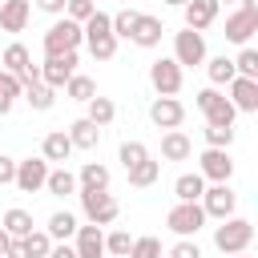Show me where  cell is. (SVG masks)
<instances>
[{"label": "cell", "instance_id": "obj_1", "mask_svg": "<svg viewBox=\"0 0 258 258\" xmlns=\"http://www.w3.org/2000/svg\"><path fill=\"white\" fill-rule=\"evenodd\" d=\"M81 32H85V48L97 56V60H113L117 56V36H113V24H109V12H93L85 24H81Z\"/></svg>", "mask_w": 258, "mask_h": 258}, {"label": "cell", "instance_id": "obj_2", "mask_svg": "<svg viewBox=\"0 0 258 258\" xmlns=\"http://www.w3.org/2000/svg\"><path fill=\"white\" fill-rule=\"evenodd\" d=\"M250 242H254V222L242 214H230L214 226V246L222 254H242V250H250Z\"/></svg>", "mask_w": 258, "mask_h": 258}, {"label": "cell", "instance_id": "obj_3", "mask_svg": "<svg viewBox=\"0 0 258 258\" xmlns=\"http://www.w3.org/2000/svg\"><path fill=\"white\" fill-rule=\"evenodd\" d=\"M81 44H85V32H81V24H77V20H69V16H56V20L48 24V32L40 36L44 56H56V52H77Z\"/></svg>", "mask_w": 258, "mask_h": 258}, {"label": "cell", "instance_id": "obj_4", "mask_svg": "<svg viewBox=\"0 0 258 258\" xmlns=\"http://www.w3.org/2000/svg\"><path fill=\"white\" fill-rule=\"evenodd\" d=\"M77 198H81L85 222H93V226H113L117 214H121V206H117V198L109 189H77Z\"/></svg>", "mask_w": 258, "mask_h": 258}, {"label": "cell", "instance_id": "obj_5", "mask_svg": "<svg viewBox=\"0 0 258 258\" xmlns=\"http://www.w3.org/2000/svg\"><path fill=\"white\" fill-rule=\"evenodd\" d=\"M194 105L202 109L206 125H234V117H238V109L230 105V97H226L222 89H214V85L198 89V93H194Z\"/></svg>", "mask_w": 258, "mask_h": 258}, {"label": "cell", "instance_id": "obj_6", "mask_svg": "<svg viewBox=\"0 0 258 258\" xmlns=\"http://www.w3.org/2000/svg\"><path fill=\"white\" fill-rule=\"evenodd\" d=\"M206 222H210V218H206L202 202H173V210L165 214V226H169L177 238H198V230H202Z\"/></svg>", "mask_w": 258, "mask_h": 258}, {"label": "cell", "instance_id": "obj_7", "mask_svg": "<svg viewBox=\"0 0 258 258\" xmlns=\"http://www.w3.org/2000/svg\"><path fill=\"white\" fill-rule=\"evenodd\" d=\"M258 32V0H238V12L226 16V40L230 44H250V36Z\"/></svg>", "mask_w": 258, "mask_h": 258}, {"label": "cell", "instance_id": "obj_8", "mask_svg": "<svg viewBox=\"0 0 258 258\" xmlns=\"http://www.w3.org/2000/svg\"><path fill=\"white\" fill-rule=\"evenodd\" d=\"M181 81H185V69L173 56H157L149 64V85H153L157 97H177L181 93Z\"/></svg>", "mask_w": 258, "mask_h": 258}, {"label": "cell", "instance_id": "obj_9", "mask_svg": "<svg viewBox=\"0 0 258 258\" xmlns=\"http://www.w3.org/2000/svg\"><path fill=\"white\" fill-rule=\"evenodd\" d=\"M202 210H206V218H214V222H222V218H230V214H238V194L230 189V181H210L206 189H202Z\"/></svg>", "mask_w": 258, "mask_h": 258}, {"label": "cell", "instance_id": "obj_10", "mask_svg": "<svg viewBox=\"0 0 258 258\" xmlns=\"http://www.w3.org/2000/svg\"><path fill=\"white\" fill-rule=\"evenodd\" d=\"M206 32H194V28H181V32H173V60L181 64V69H198V64H206Z\"/></svg>", "mask_w": 258, "mask_h": 258}, {"label": "cell", "instance_id": "obj_11", "mask_svg": "<svg viewBox=\"0 0 258 258\" xmlns=\"http://www.w3.org/2000/svg\"><path fill=\"white\" fill-rule=\"evenodd\" d=\"M0 69H4V73H12V77H20V85H32V81H40V64H32V52H28L20 40L4 48V56H0Z\"/></svg>", "mask_w": 258, "mask_h": 258}, {"label": "cell", "instance_id": "obj_12", "mask_svg": "<svg viewBox=\"0 0 258 258\" xmlns=\"http://www.w3.org/2000/svg\"><path fill=\"white\" fill-rule=\"evenodd\" d=\"M198 173H202L206 181H230V177H234V157H230V149L206 145V149L198 153Z\"/></svg>", "mask_w": 258, "mask_h": 258}, {"label": "cell", "instance_id": "obj_13", "mask_svg": "<svg viewBox=\"0 0 258 258\" xmlns=\"http://www.w3.org/2000/svg\"><path fill=\"white\" fill-rule=\"evenodd\" d=\"M48 161L44 157H24V161H16V177H12V185L20 189V194H40L44 189V181H48Z\"/></svg>", "mask_w": 258, "mask_h": 258}, {"label": "cell", "instance_id": "obj_14", "mask_svg": "<svg viewBox=\"0 0 258 258\" xmlns=\"http://www.w3.org/2000/svg\"><path fill=\"white\" fill-rule=\"evenodd\" d=\"M77 73V52H56V56H44L40 64V81L48 89H64V81Z\"/></svg>", "mask_w": 258, "mask_h": 258}, {"label": "cell", "instance_id": "obj_15", "mask_svg": "<svg viewBox=\"0 0 258 258\" xmlns=\"http://www.w3.org/2000/svg\"><path fill=\"white\" fill-rule=\"evenodd\" d=\"M149 121H153L157 129H181V121H185V105H181L177 97H153V105H149Z\"/></svg>", "mask_w": 258, "mask_h": 258}, {"label": "cell", "instance_id": "obj_16", "mask_svg": "<svg viewBox=\"0 0 258 258\" xmlns=\"http://www.w3.org/2000/svg\"><path fill=\"white\" fill-rule=\"evenodd\" d=\"M161 32H165L161 16L137 12V20H133V28H129V40H133L137 48H157V44H161Z\"/></svg>", "mask_w": 258, "mask_h": 258}, {"label": "cell", "instance_id": "obj_17", "mask_svg": "<svg viewBox=\"0 0 258 258\" xmlns=\"http://www.w3.org/2000/svg\"><path fill=\"white\" fill-rule=\"evenodd\" d=\"M218 12H222V4H218V0H185V4H181L185 28H194V32H206V28L218 20Z\"/></svg>", "mask_w": 258, "mask_h": 258}, {"label": "cell", "instance_id": "obj_18", "mask_svg": "<svg viewBox=\"0 0 258 258\" xmlns=\"http://www.w3.org/2000/svg\"><path fill=\"white\" fill-rule=\"evenodd\" d=\"M73 250H77V258H105V230L93 226V222L77 226V234H73Z\"/></svg>", "mask_w": 258, "mask_h": 258}, {"label": "cell", "instance_id": "obj_19", "mask_svg": "<svg viewBox=\"0 0 258 258\" xmlns=\"http://www.w3.org/2000/svg\"><path fill=\"white\" fill-rule=\"evenodd\" d=\"M226 89H230V105L238 113H258V81L254 77H234Z\"/></svg>", "mask_w": 258, "mask_h": 258}, {"label": "cell", "instance_id": "obj_20", "mask_svg": "<svg viewBox=\"0 0 258 258\" xmlns=\"http://www.w3.org/2000/svg\"><path fill=\"white\" fill-rule=\"evenodd\" d=\"M40 157L52 165H64L69 157H73V141H69V133L64 129H52V133H44V141H40Z\"/></svg>", "mask_w": 258, "mask_h": 258}, {"label": "cell", "instance_id": "obj_21", "mask_svg": "<svg viewBox=\"0 0 258 258\" xmlns=\"http://www.w3.org/2000/svg\"><path fill=\"white\" fill-rule=\"evenodd\" d=\"M194 157V141L181 129H165L161 133V161H189Z\"/></svg>", "mask_w": 258, "mask_h": 258}, {"label": "cell", "instance_id": "obj_22", "mask_svg": "<svg viewBox=\"0 0 258 258\" xmlns=\"http://www.w3.org/2000/svg\"><path fill=\"white\" fill-rule=\"evenodd\" d=\"M28 16H32L28 0H4L0 4V32H24Z\"/></svg>", "mask_w": 258, "mask_h": 258}, {"label": "cell", "instance_id": "obj_23", "mask_svg": "<svg viewBox=\"0 0 258 258\" xmlns=\"http://www.w3.org/2000/svg\"><path fill=\"white\" fill-rule=\"evenodd\" d=\"M69 141H73V149H97V141H101V129L89 121V117H77L69 129Z\"/></svg>", "mask_w": 258, "mask_h": 258}, {"label": "cell", "instance_id": "obj_24", "mask_svg": "<svg viewBox=\"0 0 258 258\" xmlns=\"http://www.w3.org/2000/svg\"><path fill=\"white\" fill-rule=\"evenodd\" d=\"M77 189H109V165L85 161L81 173H77Z\"/></svg>", "mask_w": 258, "mask_h": 258}, {"label": "cell", "instance_id": "obj_25", "mask_svg": "<svg viewBox=\"0 0 258 258\" xmlns=\"http://www.w3.org/2000/svg\"><path fill=\"white\" fill-rule=\"evenodd\" d=\"M206 77H210L214 89H222V85H230L238 73H234V60L222 52V56H206Z\"/></svg>", "mask_w": 258, "mask_h": 258}, {"label": "cell", "instance_id": "obj_26", "mask_svg": "<svg viewBox=\"0 0 258 258\" xmlns=\"http://www.w3.org/2000/svg\"><path fill=\"white\" fill-rule=\"evenodd\" d=\"M36 113H48L52 105H56V89H48L44 81H32V85H24V93H20Z\"/></svg>", "mask_w": 258, "mask_h": 258}, {"label": "cell", "instance_id": "obj_27", "mask_svg": "<svg viewBox=\"0 0 258 258\" xmlns=\"http://www.w3.org/2000/svg\"><path fill=\"white\" fill-rule=\"evenodd\" d=\"M125 173H129V185H133V189H145V185H153V181L161 177V161H153V157H145V161H137V165H129Z\"/></svg>", "mask_w": 258, "mask_h": 258}, {"label": "cell", "instance_id": "obj_28", "mask_svg": "<svg viewBox=\"0 0 258 258\" xmlns=\"http://www.w3.org/2000/svg\"><path fill=\"white\" fill-rule=\"evenodd\" d=\"M44 189H48L52 198H69V194H77V173H73V169H64V165H56V169H48Z\"/></svg>", "mask_w": 258, "mask_h": 258}, {"label": "cell", "instance_id": "obj_29", "mask_svg": "<svg viewBox=\"0 0 258 258\" xmlns=\"http://www.w3.org/2000/svg\"><path fill=\"white\" fill-rule=\"evenodd\" d=\"M202 189H206V177H202L198 169H194V173H177V181H173V198H177V202H198Z\"/></svg>", "mask_w": 258, "mask_h": 258}, {"label": "cell", "instance_id": "obj_30", "mask_svg": "<svg viewBox=\"0 0 258 258\" xmlns=\"http://www.w3.org/2000/svg\"><path fill=\"white\" fill-rule=\"evenodd\" d=\"M77 226H81V222H77L69 210H56V214L48 218V226H44V230H48V238H52V242H69V238L77 234Z\"/></svg>", "mask_w": 258, "mask_h": 258}, {"label": "cell", "instance_id": "obj_31", "mask_svg": "<svg viewBox=\"0 0 258 258\" xmlns=\"http://www.w3.org/2000/svg\"><path fill=\"white\" fill-rule=\"evenodd\" d=\"M64 97H73V101H93L97 97V81L93 77H85V73H73L69 81H64Z\"/></svg>", "mask_w": 258, "mask_h": 258}, {"label": "cell", "instance_id": "obj_32", "mask_svg": "<svg viewBox=\"0 0 258 258\" xmlns=\"http://www.w3.org/2000/svg\"><path fill=\"white\" fill-rule=\"evenodd\" d=\"M85 117H89L97 129H105V125L117 117V105H113L109 97H93V101H85Z\"/></svg>", "mask_w": 258, "mask_h": 258}, {"label": "cell", "instance_id": "obj_33", "mask_svg": "<svg viewBox=\"0 0 258 258\" xmlns=\"http://www.w3.org/2000/svg\"><path fill=\"white\" fill-rule=\"evenodd\" d=\"M0 226L8 230V238H24V234L32 230V214H28V210H20V206H12V210H4Z\"/></svg>", "mask_w": 258, "mask_h": 258}, {"label": "cell", "instance_id": "obj_34", "mask_svg": "<svg viewBox=\"0 0 258 258\" xmlns=\"http://www.w3.org/2000/svg\"><path fill=\"white\" fill-rule=\"evenodd\" d=\"M24 93V85H20V77H12V73H4L0 69V117H8L12 113V105H16V97Z\"/></svg>", "mask_w": 258, "mask_h": 258}, {"label": "cell", "instance_id": "obj_35", "mask_svg": "<svg viewBox=\"0 0 258 258\" xmlns=\"http://www.w3.org/2000/svg\"><path fill=\"white\" fill-rule=\"evenodd\" d=\"M129 246H133V234L129 230H109L105 234V258H129Z\"/></svg>", "mask_w": 258, "mask_h": 258}, {"label": "cell", "instance_id": "obj_36", "mask_svg": "<svg viewBox=\"0 0 258 258\" xmlns=\"http://www.w3.org/2000/svg\"><path fill=\"white\" fill-rule=\"evenodd\" d=\"M24 250H28V258H48V250H52V238H48V230H28L24 234Z\"/></svg>", "mask_w": 258, "mask_h": 258}, {"label": "cell", "instance_id": "obj_37", "mask_svg": "<svg viewBox=\"0 0 258 258\" xmlns=\"http://www.w3.org/2000/svg\"><path fill=\"white\" fill-rule=\"evenodd\" d=\"M129 258H161V238H157V234H141V238H133Z\"/></svg>", "mask_w": 258, "mask_h": 258}, {"label": "cell", "instance_id": "obj_38", "mask_svg": "<svg viewBox=\"0 0 258 258\" xmlns=\"http://www.w3.org/2000/svg\"><path fill=\"white\" fill-rule=\"evenodd\" d=\"M234 73H238V77H254V81H258V52H254L250 44H242V52L234 56Z\"/></svg>", "mask_w": 258, "mask_h": 258}, {"label": "cell", "instance_id": "obj_39", "mask_svg": "<svg viewBox=\"0 0 258 258\" xmlns=\"http://www.w3.org/2000/svg\"><path fill=\"white\" fill-rule=\"evenodd\" d=\"M149 157V149H145V141H121V149H117V161L129 169V165H137V161H145Z\"/></svg>", "mask_w": 258, "mask_h": 258}, {"label": "cell", "instance_id": "obj_40", "mask_svg": "<svg viewBox=\"0 0 258 258\" xmlns=\"http://www.w3.org/2000/svg\"><path fill=\"white\" fill-rule=\"evenodd\" d=\"M206 145L230 149V145H234V125H206Z\"/></svg>", "mask_w": 258, "mask_h": 258}, {"label": "cell", "instance_id": "obj_41", "mask_svg": "<svg viewBox=\"0 0 258 258\" xmlns=\"http://www.w3.org/2000/svg\"><path fill=\"white\" fill-rule=\"evenodd\" d=\"M133 20H137V12H133V8H121V12H113V16H109V24H113V36H117V40H129V28H133Z\"/></svg>", "mask_w": 258, "mask_h": 258}, {"label": "cell", "instance_id": "obj_42", "mask_svg": "<svg viewBox=\"0 0 258 258\" xmlns=\"http://www.w3.org/2000/svg\"><path fill=\"white\" fill-rule=\"evenodd\" d=\"M93 12H97V4H93V0H64V16H69V20H77V24H85Z\"/></svg>", "mask_w": 258, "mask_h": 258}, {"label": "cell", "instance_id": "obj_43", "mask_svg": "<svg viewBox=\"0 0 258 258\" xmlns=\"http://www.w3.org/2000/svg\"><path fill=\"white\" fill-rule=\"evenodd\" d=\"M169 258H202V246H198V238H177V242L169 246Z\"/></svg>", "mask_w": 258, "mask_h": 258}, {"label": "cell", "instance_id": "obj_44", "mask_svg": "<svg viewBox=\"0 0 258 258\" xmlns=\"http://www.w3.org/2000/svg\"><path fill=\"white\" fill-rule=\"evenodd\" d=\"M12 177H16V161L8 153H0V185H12Z\"/></svg>", "mask_w": 258, "mask_h": 258}, {"label": "cell", "instance_id": "obj_45", "mask_svg": "<svg viewBox=\"0 0 258 258\" xmlns=\"http://www.w3.org/2000/svg\"><path fill=\"white\" fill-rule=\"evenodd\" d=\"M40 12H48V16H64V0H32Z\"/></svg>", "mask_w": 258, "mask_h": 258}, {"label": "cell", "instance_id": "obj_46", "mask_svg": "<svg viewBox=\"0 0 258 258\" xmlns=\"http://www.w3.org/2000/svg\"><path fill=\"white\" fill-rule=\"evenodd\" d=\"M48 258H77V250H73L69 242H52V250H48Z\"/></svg>", "mask_w": 258, "mask_h": 258}, {"label": "cell", "instance_id": "obj_47", "mask_svg": "<svg viewBox=\"0 0 258 258\" xmlns=\"http://www.w3.org/2000/svg\"><path fill=\"white\" fill-rule=\"evenodd\" d=\"M4 258H28V250H24V238H12L8 242V254Z\"/></svg>", "mask_w": 258, "mask_h": 258}, {"label": "cell", "instance_id": "obj_48", "mask_svg": "<svg viewBox=\"0 0 258 258\" xmlns=\"http://www.w3.org/2000/svg\"><path fill=\"white\" fill-rule=\"evenodd\" d=\"M8 242H12V238H8V230H4V226H0V258H4V254H8Z\"/></svg>", "mask_w": 258, "mask_h": 258}, {"label": "cell", "instance_id": "obj_49", "mask_svg": "<svg viewBox=\"0 0 258 258\" xmlns=\"http://www.w3.org/2000/svg\"><path fill=\"white\" fill-rule=\"evenodd\" d=\"M165 4H169V8H181V4H185V0H165Z\"/></svg>", "mask_w": 258, "mask_h": 258}, {"label": "cell", "instance_id": "obj_50", "mask_svg": "<svg viewBox=\"0 0 258 258\" xmlns=\"http://www.w3.org/2000/svg\"><path fill=\"white\" fill-rule=\"evenodd\" d=\"M226 258H250V254H246V250H242V254H226Z\"/></svg>", "mask_w": 258, "mask_h": 258}, {"label": "cell", "instance_id": "obj_51", "mask_svg": "<svg viewBox=\"0 0 258 258\" xmlns=\"http://www.w3.org/2000/svg\"><path fill=\"white\" fill-rule=\"evenodd\" d=\"M218 4H234V0H218Z\"/></svg>", "mask_w": 258, "mask_h": 258}, {"label": "cell", "instance_id": "obj_52", "mask_svg": "<svg viewBox=\"0 0 258 258\" xmlns=\"http://www.w3.org/2000/svg\"><path fill=\"white\" fill-rule=\"evenodd\" d=\"M93 4H101V0H93Z\"/></svg>", "mask_w": 258, "mask_h": 258}, {"label": "cell", "instance_id": "obj_53", "mask_svg": "<svg viewBox=\"0 0 258 258\" xmlns=\"http://www.w3.org/2000/svg\"><path fill=\"white\" fill-rule=\"evenodd\" d=\"M109 258H113V254H109Z\"/></svg>", "mask_w": 258, "mask_h": 258}, {"label": "cell", "instance_id": "obj_54", "mask_svg": "<svg viewBox=\"0 0 258 258\" xmlns=\"http://www.w3.org/2000/svg\"><path fill=\"white\" fill-rule=\"evenodd\" d=\"M0 4H4V0H0Z\"/></svg>", "mask_w": 258, "mask_h": 258}]
</instances>
